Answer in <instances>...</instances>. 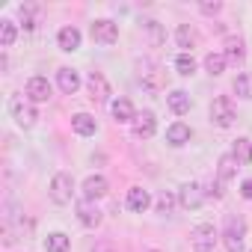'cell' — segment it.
Here are the masks:
<instances>
[{"label":"cell","mask_w":252,"mask_h":252,"mask_svg":"<svg viewBox=\"0 0 252 252\" xmlns=\"http://www.w3.org/2000/svg\"><path fill=\"white\" fill-rule=\"evenodd\" d=\"M74 211H77V222H80L83 228H98V225H101V220H104L101 208H98L95 202H89V199H80Z\"/></svg>","instance_id":"cell-11"},{"label":"cell","mask_w":252,"mask_h":252,"mask_svg":"<svg viewBox=\"0 0 252 252\" xmlns=\"http://www.w3.org/2000/svg\"><path fill=\"white\" fill-rule=\"evenodd\" d=\"M237 169H240V163H237V160H234V155L228 152V155H222V158H220V163H217V178L228 184V181L237 175Z\"/></svg>","instance_id":"cell-23"},{"label":"cell","mask_w":252,"mask_h":252,"mask_svg":"<svg viewBox=\"0 0 252 252\" xmlns=\"http://www.w3.org/2000/svg\"><path fill=\"white\" fill-rule=\"evenodd\" d=\"M140 24H143V30L149 33V42H152V45H163V39H166V33H163V27H160V21H155V18H143Z\"/></svg>","instance_id":"cell-29"},{"label":"cell","mask_w":252,"mask_h":252,"mask_svg":"<svg viewBox=\"0 0 252 252\" xmlns=\"http://www.w3.org/2000/svg\"><path fill=\"white\" fill-rule=\"evenodd\" d=\"M205 199H208V190L199 181H187V184L178 187V205L184 211H199L205 205Z\"/></svg>","instance_id":"cell-4"},{"label":"cell","mask_w":252,"mask_h":252,"mask_svg":"<svg viewBox=\"0 0 252 252\" xmlns=\"http://www.w3.org/2000/svg\"><path fill=\"white\" fill-rule=\"evenodd\" d=\"M199 30L193 27V24H178L175 27V42H178V48H184V54H190L196 45H199Z\"/></svg>","instance_id":"cell-17"},{"label":"cell","mask_w":252,"mask_h":252,"mask_svg":"<svg viewBox=\"0 0 252 252\" xmlns=\"http://www.w3.org/2000/svg\"><path fill=\"white\" fill-rule=\"evenodd\" d=\"M199 12L202 15H217V12H222V3H220V0H214V3L205 0V3H199Z\"/></svg>","instance_id":"cell-34"},{"label":"cell","mask_w":252,"mask_h":252,"mask_svg":"<svg viewBox=\"0 0 252 252\" xmlns=\"http://www.w3.org/2000/svg\"><path fill=\"white\" fill-rule=\"evenodd\" d=\"M86 92H89V98H92L95 104H107V101H110V95H113L110 80H107L101 71H92V74L86 77Z\"/></svg>","instance_id":"cell-10"},{"label":"cell","mask_w":252,"mask_h":252,"mask_svg":"<svg viewBox=\"0 0 252 252\" xmlns=\"http://www.w3.org/2000/svg\"><path fill=\"white\" fill-rule=\"evenodd\" d=\"M92 252H116V246H113V243H107V240H101Z\"/></svg>","instance_id":"cell-36"},{"label":"cell","mask_w":252,"mask_h":252,"mask_svg":"<svg viewBox=\"0 0 252 252\" xmlns=\"http://www.w3.org/2000/svg\"><path fill=\"white\" fill-rule=\"evenodd\" d=\"M240 196H243V199H249V202H252V178H249V181H243V184H240Z\"/></svg>","instance_id":"cell-35"},{"label":"cell","mask_w":252,"mask_h":252,"mask_svg":"<svg viewBox=\"0 0 252 252\" xmlns=\"http://www.w3.org/2000/svg\"><path fill=\"white\" fill-rule=\"evenodd\" d=\"M80 83H83V80H80V74H77L71 65H60V68H57V86H60L63 95H74V92L80 89Z\"/></svg>","instance_id":"cell-13"},{"label":"cell","mask_w":252,"mask_h":252,"mask_svg":"<svg viewBox=\"0 0 252 252\" xmlns=\"http://www.w3.org/2000/svg\"><path fill=\"white\" fill-rule=\"evenodd\" d=\"M193 252H214L217 249V237H220V231L211 225V222H199L196 228H193Z\"/></svg>","instance_id":"cell-7"},{"label":"cell","mask_w":252,"mask_h":252,"mask_svg":"<svg viewBox=\"0 0 252 252\" xmlns=\"http://www.w3.org/2000/svg\"><path fill=\"white\" fill-rule=\"evenodd\" d=\"M131 131H134V137H137V140H152V137H155V131H158V119H155V113H152V110H143V113L134 119Z\"/></svg>","instance_id":"cell-12"},{"label":"cell","mask_w":252,"mask_h":252,"mask_svg":"<svg viewBox=\"0 0 252 252\" xmlns=\"http://www.w3.org/2000/svg\"><path fill=\"white\" fill-rule=\"evenodd\" d=\"M134 68H137V80H140L143 89H149V92H160V89L166 86V74L160 71L158 63H152V60H137Z\"/></svg>","instance_id":"cell-2"},{"label":"cell","mask_w":252,"mask_h":252,"mask_svg":"<svg viewBox=\"0 0 252 252\" xmlns=\"http://www.w3.org/2000/svg\"><path fill=\"white\" fill-rule=\"evenodd\" d=\"M80 42H83V36H80V30L77 27H63L60 33H57V45L63 48V51H77L80 48Z\"/></svg>","instance_id":"cell-21"},{"label":"cell","mask_w":252,"mask_h":252,"mask_svg":"<svg viewBox=\"0 0 252 252\" xmlns=\"http://www.w3.org/2000/svg\"><path fill=\"white\" fill-rule=\"evenodd\" d=\"M80 193H83V199L98 202V199H104V196L110 193V184H107V178H104V175H89V178L83 181Z\"/></svg>","instance_id":"cell-14"},{"label":"cell","mask_w":252,"mask_h":252,"mask_svg":"<svg viewBox=\"0 0 252 252\" xmlns=\"http://www.w3.org/2000/svg\"><path fill=\"white\" fill-rule=\"evenodd\" d=\"M9 113H12V119H15V125H18V128H33V125H36V119H39V113H36V104L33 101H27V98H12L9 101Z\"/></svg>","instance_id":"cell-5"},{"label":"cell","mask_w":252,"mask_h":252,"mask_svg":"<svg viewBox=\"0 0 252 252\" xmlns=\"http://www.w3.org/2000/svg\"><path fill=\"white\" fill-rule=\"evenodd\" d=\"M222 48H225V51H222V54H225V60H231V63H240V60L246 57V45H243V39H240V36H228Z\"/></svg>","instance_id":"cell-24"},{"label":"cell","mask_w":252,"mask_h":252,"mask_svg":"<svg viewBox=\"0 0 252 252\" xmlns=\"http://www.w3.org/2000/svg\"><path fill=\"white\" fill-rule=\"evenodd\" d=\"M202 65H205V71H208L211 77H220V74L225 71L228 60H225V54H222V51H211V54L202 60Z\"/></svg>","instance_id":"cell-22"},{"label":"cell","mask_w":252,"mask_h":252,"mask_svg":"<svg viewBox=\"0 0 252 252\" xmlns=\"http://www.w3.org/2000/svg\"><path fill=\"white\" fill-rule=\"evenodd\" d=\"M190 137H193V131H190V125H184V122H172L169 128H166V143H169V146H175V149L187 146V143H190Z\"/></svg>","instance_id":"cell-18"},{"label":"cell","mask_w":252,"mask_h":252,"mask_svg":"<svg viewBox=\"0 0 252 252\" xmlns=\"http://www.w3.org/2000/svg\"><path fill=\"white\" fill-rule=\"evenodd\" d=\"M231 155H234V160H237L240 166H249V163H252V143H249L246 137L234 140V146H231Z\"/></svg>","instance_id":"cell-26"},{"label":"cell","mask_w":252,"mask_h":252,"mask_svg":"<svg viewBox=\"0 0 252 252\" xmlns=\"http://www.w3.org/2000/svg\"><path fill=\"white\" fill-rule=\"evenodd\" d=\"M125 205H128L131 211H137V214H143V211L152 208V193L146 187H131L128 196H125Z\"/></svg>","instance_id":"cell-16"},{"label":"cell","mask_w":252,"mask_h":252,"mask_svg":"<svg viewBox=\"0 0 252 252\" xmlns=\"http://www.w3.org/2000/svg\"><path fill=\"white\" fill-rule=\"evenodd\" d=\"M51 95H54V86H51L48 77H42V74L30 77L27 86H24V98L33 101V104H45V101H51Z\"/></svg>","instance_id":"cell-9"},{"label":"cell","mask_w":252,"mask_h":252,"mask_svg":"<svg viewBox=\"0 0 252 252\" xmlns=\"http://www.w3.org/2000/svg\"><path fill=\"white\" fill-rule=\"evenodd\" d=\"M71 131H74L77 137H92V134L98 131V122H95V116H89V113H74V116H71Z\"/></svg>","instance_id":"cell-19"},{"label":"cell","mask_w":252,"mask_h":252,"mask_svg":"<svg viewBox=\"0 0 252 252\" xmlns=\"http://www.w3.org/2000/svg\"><path fill=\"white\" fill-rule=\"evenodd\" d=\"M18 15H21V24H24V30H36V24H39V9H36V6H30V3H21V6H18Z\"/></svg>","instance_id":"cell-30"},{"label":"cell","mask_w":252,"mask_h":252,"mask_svg":"<svg viewBox=\"0 0 252 252\" xmlns=\"http://www.w3.org/2000/svg\"><path fill=\"white\" fill-rule=\"evenodd\" d=\"M231 89H234V95H237V98L252 101V74H249V71H240V74L231 80Z\"/></svg>","instance_id":"cell-27"},{"label":"cell","mask_w":252,"mask_h":252,"mask_svg":"<svg viewBox=\"0 0 252 252\" xmlns=\"http://www.w3.org/2000/svg\"><path fill=\"white\" fill-rule=\"evenodd\" d=\"M18 39V24L12 18H3L0 21V48H12Z\"/></svg>","instance_id":"cell-28"},{"label":"cell","mask_w":252,"mask_h":252,"mask_svg":"<svg viewBox=\"0 0 252 252\" xmlns=\"http://www.w3.org/2000/svg\"><path fill=\"white\" fill-rule=\"evenodd\" d=\"M220 237H222V246H225V252H243L246 220H243V217H234V214H228V217H225V225H222V231H220Z\"/></svg>","instance_id":"cell-1"},{"label":"cell","mask_w":252,"mask_h":252,"mask_svg":"<svg viewBox=\"0 0 252 252\" xmlns=\"http://www.w3.org/2000/svg\"><path fill=\"white\" fill-rule=\"evenodd\" d=\"M208 196H211V199H217V202H220V199H222V196H225V181H220V178H214V181H211V184H208Z\"/></svg>","instance_id":"cell-33"},{"label":"cell","mask_w":252,"mask_h":252,"mask_svg":"<svg viewBox=\"0 0 252 252\" xmlns=\"http://www.w3.org/2000/svg\"><path fill=\"white\" fill-rule=\"evenodd\" d=\"M178 205V196H172V193H160L158 196V202H155V208H158V214H172V208Z\"/></svg>","instance_id":"cell-32"},{"label":"cell","mask_w":252,"mask_h":252,"mask_svg":"<svg viewBox=\"0 0 252 252\" xmlns=\"http://www.w3.org/2000/svg\"><path fill=\"white\" fill-rule=\"evenodd\" d=\"M166 107H169L175 116H184V113H190L193 101H190V95H187L184 89H172V92L166 95Z\"/></svg>","instance_id":"cell-20"},{"label":"cell","mask_w":252,"mask_h":252,"mask_svg":"<svg viewBox=\"0 0 252 252\" xmlns=\"http://www.w3.org/2000/svg\"><path fill=\"white\" fill-rule=\"evenodd\" d=\"M110 113H113V119L122 122V125H128V122L134 125V119L140 116L131 98H116V101H110Z\"/></svg>","instance_id":"cell-15"},{"label":"cell","mask_w":252,"mask_h":252,"mask_svg":"<svg viewBox=\"0 0 252 252\" xmlns=\"http://www.w3.org/2000/svg\"><path fill=\"white\" fill-rule=\"evenodd\" d=\"M146 252H160V249H146Z\"/></svg>","instance_id":"cell-37"},{"label":"cell","mask_w":252,"mask_h":252,"mask_svg":"<svg viewBox=\"0 0 252 252\" xmlns=\"http://www.w3.org/2000/svg\"><path fill=\"white\" fill-rule=\"evenodd\" d=\"M48 193H51L54 205H68L71 196H74V178H71V172H57L51 178V190Z\"/></svg>","instance_id":"cell-6"},{"label":"cell","mask_w":252,"mask_h":252,"mask_svg":"<svg viewBox=\"0 0 252 252\" xmlns=\"http://www.w3.org/2000/svg\"><path fill=\"white\" fill-rule=\"evenodd\" d=\"M89 36L98 45H113V42H119V24L110 21V18H98V21H92Z\"/></svg>","instance_id":"cell-8"},{"label":"cell","mask_w":252,"mask_h":252,"mask_svg":"<svg viewBox=\"0 0 252 252\" xmlns=\"http://www.w3.org/2000/svg\"><path fill=\"white\" fill-rule=\"evenodd\" d=\"M45 249H48V252H68V249H71V237H68L65 231H51V234L45 237Z\"/></svg>","instance_id":"cell-25"},{"label":"cell","mask_w":252,"mask_h":252,"mask_svg":"<svg viewBox=\"0 0 252 252\" xmlns=\"http://www.w3.org/2000/svg\"><path fill=\"white\" fill-rule=\"evenodd\" d=\"M175 71H178L181 77L196 74V60H193V54H178V57H175Z\"/></svg>","instance_id":"cell-31"},{"label":"cell","mask_w":252,"mask_h":252,"mask_svg":"<svg viewBox=\"0 0 252 252\" xmlns=\"http://www.w3.org/2000/svg\"><path fill=\"white\" fill-rule=\"evenodd\" d=\"M211 122L217 125V128H231V125L237 122V107L228 95H220L211 101Z\"/></svg>","instance_id":"cell-3"}]
</instances>
